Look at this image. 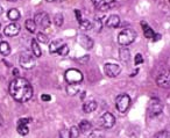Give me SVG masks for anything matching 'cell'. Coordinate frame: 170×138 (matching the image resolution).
Wrapping results in <instances>:
<instances>
[{"label": "cell", "instance_id": "484cf974", "mask_svg": "<svg viewBox=\"0 0 170 138\" xmlns=\"http://www.w3.org/2000/svg\"><path fill=\"white\" fill-rule=\"evenodd\" d=\"M54 22H55V24H56L57 27H62V24H63V22H64L63 15H62L61 13H57V14L55 15V18H54Z\"/></svg>", "mask_w": 170, "mask_h": 138}, {"label": "cell", "instance_id": "6da1fadb", "mask_svg": "<svg viewBox=\"0 0 170 138\" xmlns=\"http://www.w3.org/2000/svg\"><path fill=\"white\" fill-rule=\"evenodd\" d=\"M10 94L18 102L23 103L32 99L33 87L25 78H15L10 84Z\"/></svg>", "mask_w": 170, "mask_h": 138}, {"label": "cell", "instance_id": "30bf717a", "mask_svg": "<svg viewBox=\"0 0 170 138\" xmlns=\"http://www.w3.org/2000/svg\"><path fill=\"white\" fill-rule=\"evenodd\" d=\"M29 122H32V120L31 118H20L19 120V122H18V132L21 135V136H26V135H28V132H29V128H28V123Z\"/></svg>", "mask_w": 170, "mask_h": 138}, {"label": "cell", "instance_id": "2e32d148", "mask_svg": "<svg viewBox=\"0 0 170 138\" xmlns=\"http://www.w3.org/2000/svg\"><path fill=\"white\" fill-rule=\"evenodd\" d=\"M97 109V102L96 101H93V100H91V101H85L84 105H83V110H84L85 113H92V111H95Z\"/></svg>", "mask_w": 170, "mask_h": 138}, {"label": "cell", "instance_id": "d4e9b609", "mask_svg": "<svg viewBox=\"0 0 170 138\" xmlns=\"http://www.w3.org/2000/svg\"><path fill=\"white\" fill-rule=\"evenodd\" d=\"M26 28H27V30L29 32H36V24H35L34 20H32V19L27 20V21H26Z\"/></svg>", "mask_w": 170, "mask_h": 138}, {"label": "cell", "instance_id": "603a6c76", "mask_svg": "<svg viewBox=\"0 0 170 138\" xmlns=\"http://www.w3.org/2000/svg\"><path fill=\"white\" fill-rule=\"evenodd\" d=\"M120 59L122 61V62H128L129 61V58H130V53H129V50L126 49V48H124V49H120Z\"/></svg>", "mask_w": 170, "mask_h": 138}, {"label": "cell", "instance_id": "60d3db41", "mask_svg": "<svg viewBox=\"0 0 170 138\" xmlns=\"http://www.w3.org/2000/svg\"><path fill=\"white\" fill-rule=\"evenodd\" d=\"M45 1H48V2H53V1H56V0H45Z\"/></svg>", "mask_w": 170, "mask_h": 138}, {"label": "cell", "instance_id": "9c48e42d", "mask_svg": "<svg viewBox=\"0 0 170 138\" xmlns=\"http://www.w3.org/2000/svg\"><path fill=\"white\" fill-rule=\"evenodd\" d=\"M100 122H101V125L104 128L111 129L116 124V117L113 116V114H111V113H105L100 118Z\"/></svg>", "mask_w": 170, "mask_h": 138}, {"label": "cell", "instance_id": "f35d334b", "mask_svg": "<svg viewBox=\"0 0 170 138\" xmlns=\"http://www.w3.org/2000/svg\"><path fill=\"white\" fill-rule=\"evenodd\" d=\"M87 59H89V56H85L84 58H81V59H79V61H81V62H86V61H87Z\"/></svg>", "mask_w": 170, "mask_h": 138}, {"label": "cell", "instance_id": "44dd1931", "mask_svg": "<svg viewBox=\"0 0 170 138\" xmlns=\"http://www.w3.org/2000/svg\"><path fill=\"white\" fill-rule=\"evenodd\" d=\"M0 53L2 56H8L11 53V46L7 42H1L0 43Z\"/></svg>", "mask_w": 170, "mask_h": 138}, {"label": "cell", "instance_id": "d6a6232c", "mask_svg": "<svg viewBox=\"0 0 170 138\" xmlns=\"http://www.w3.org/2000/svg\"><path fill=\"white\" fill-rule=\"evenodd\" d=\"M134 63H135V65H140V64L143 63V58H142V55H141V53H136L135 59H134Z\"/></svg>", "mask_w": 170, "mask_h": 138}, {"label": "cell", "instance_id": "7c38bea8", "mask_svg": "<svg viewBox=\"0 0 170 138\" xmlns=\"http://www.w3.org/2000/svg\"><path fill=\"white\" fill-rule=\"evenodd\" d=\"M20 32V26L18 23H10L5 27L4 29V34L8 37H14Z\"/></svg>", "mask_w": 170, "mask_h": 138}, {"label": "cell", "instance_id": "e0dca14e", "mask_svg": "<svg viewBox=\"0 0 170 138\" xmlns=\"http://www.w3.org/2000/svg\"><path fill=\"white\" fill-rule=\"evenodd\" d=\"M78 129H79V131L81 132H90L91 131V129H92V124L90 123V121H87V120H83L81 123H79V125H78Z\"/></svg>", "mask_w": 170, "mask_h": 138}, {"label": "cell", "instance_id": "8992f818", "mask_svg": "<svg viewBox=\"0 0 170 138\" xmlns=\"http://www.w3.org/2000/svg\"><path fill=\"white\" fill-rule=\"evenodd\" d=\"M116 105H117V109L120 113H125L130 105V97L127 94H120L117 97Z\"/></svg>", "mask_w": 170, "mask_h": 138}, {"label": "cell", "instance_id": "b9f144b4", "mask_svg": "<svg viewBox=\"0 0 170 138\" xmlns=\"http://www.w3.org/2000/svg\"><path fill=\"white\" fill-rule=\"evenodd\" d=\"M2 13V7H1V5H0V14Z\"/></svg>", "mask_w": 170, "mask_h": 138}, {"label": "cell", "instance_id": "8fae6325", "mask_svg": "<svg viewBox=\"0 0 170 138\" xmlns=\"http://www.w3.org/2000/svg\"><path fill=\"white\" fill-rule=\"evenodd\" d=\"M92 2L98 10L106 11V10H110L114 5L116 0H92Z\"/></svg>", "mask_w": 170, "mask_h": 138}, {"label": "cell", "instance_id": "7402d4cb", "mask_svg": "<svg viewBox=\"0 0 170 138\" xmlns=\"http://www.w3.org/2000/svg\"><path fill=\"white\" fill-rule=\"evenodd\" d=\"M8 19L12 20V21H16L20 19V12L18 11L16 8H12L8 12Z\"/></svg>", "mask_w": 170, "mask_h": 138}, {"label": "cell", "instance_id": "f1b7e54d", "mask_svg": "<svg viewBox=\"0 0 170 138\" xmlns=\"http://www.w3.org/2000/svg\"><path fill=\"white\" fill-rule=\"evenodd\" d=\"M68 52H69V46H68L66 44H63V45L61 46V49L57 51V53L61 55V56H66Z\"/></svg>", "mask_w": 170, "mask_h": 138}, {"label": "cell", "instance_id": "83f0119b", "mask_svg": "<svg viewBox=\"0 0 170 138\" xmlns=\"http://www.w3.org/2000/svg\"><path fill=\"white\" fill-rule=\"evenodd\" d=\"M145 36L147 37V38H153L154 36H155V32H154V30L150 28V27H146L145 28Z\"/></svg>", "mask_w": 170, "mask_h": 138}, {"label": "cell", "instance_id": "ffe728a7", "mask_svg": "<svg viewBox=\"0 0 170 138\" xmlns=\"http://www.w3.org/2000/svg\"><path fill=\"white\" fill-rule=\"evenodd\" d=\"M32 51L34 57H41V55H42L41 48H40V45H39L36 40H32Z\"/></svg>", "mask_w": 170, "mask_h": 138}, {"label": "cell", "instance_id": "4316f807", "mask_svg": "<svg viewBox=\"0 0 170 138\" xmlns=\"http://www.w3.org/2000/svg\"><path fill=\"white\" fill-rule=\"evenodd\" d=\"M69 130H70V137L71 138H78L79 134H81V131H79V129H78V128L71 127Z\"/></svg>", "mask_w": 170, "mask_h": 138}, {"label": "cell", "instance_id": "cb8c5ba5", "mask_svg": "<svg viewBox=\"0 0 170 138\" xmlns=\"http://www.w3.org/2000/svg\"><path fill=\"white\" fill-rule=\"evenodd\" d=\"M79 28L82 30H90V29H92V23L89 20H82L79 22Z\"/></svg>", "mask_w": 170, "mask_h": 138}, {"label": "cell", "instance_id": "7bdbcfd3", "mask_svg": "<svg viewBox=\"0 0 170 138\" xmlns=\"http://www.w3.org/2000/svg\"><path fill=\"white\" fill-rule=\"evenodd\" d=\"M7 1H18V0H7Z\"/></svg>", "mask_w": 170, "mask_h": 138}, {"label": "cell", "instance_id": "f546056e", "mask_svg": "<svg viewBox=\"0 0 170 138\" xmlns=\"http://www.w3.org/2000/svg\"><path fill=\"white\" fill-rule=\"evenodd\" d=\"M37 41L41 43H47L48 42V36L43 32H37Z\"/></svg>", "mask_w": 170, "mask_h": 138}, {"label": "cell", "instance_id": "ac0fdd59", "mask_svg": "<svg viewBox=\"0 0 170 138\" xmlns=\"http://www.w3.org/2000/svg\"><path fill=\"white\" fill-rule=\"evenodd\" d=\"M64 43L62 40H56V41H54L50 45H49V51L50 53H57V51L61 49V46L63 45Z\"/></svg>", "mask_w": 170, "mask_h": 138}, {"label": "cell", "instance_id": "d6986e66", "mask_svg": "<svg viewBox=\"0 0 170 138\" xmlns=\"http://www.w3.org/2000/svg\"><path fill=\"white\" fill-rule=\"evenodd\" d=\"M79 92V84H69L66 86V93L69 95L74 96Z\"/></svg>", "mask_w": 170, "mask_h": 138}, {"label": "cell", "instance_id": "8d00e7d4", "mask_svg": "<svg viewBox=\"0 0 170 138\" xmlns=\"http://www.w3.org/2000/svg\"><path fill=\"white\" fill-rule=\"evenodd\" d=\"M4 127V118H2V116L0 115V129Z\"/></svg>", "mask_w": 170, "mask_h": 138}, {"label": "cell", "instance_id": "e575fe53", "mask_svg": "<svg viewBox=\"0 0 170 138\" xmlns=\"http://www.w3.org/2000/svg\"><path fill=\"white\" fill-rule=\"evenodd\" d=\"M75 14H76V19H77V21L78 22L82 21V13H81V11L76 10V11H75Z\"/></svg>", "mask_w": 170, "mask_h": 138}, {"label": "cell", "instance_id": "52a82bcc", "mask_svg": "<svg viewBox=\"0 0 170 138\" xmlns=\"http://www.w3.org/2000/svg\"><path fill=\"white\" fill-rule=\"evenodd\" d=\"M20 65H21L23 69H27V70H31L35 66V59H34V56L31 55V53L26 52V53H22L20 56Z\"/></svg>", "mask_w": 170, "mask_h": 138}, {"label": "cell", "instance_id": "4fadbf2b", "mask_svg": "<svg viewBox=\"0 0 170 138\" xmlns=\"http://www.w3.org/2000/svg\"><path fill=\"white\" fill-rule=\"evenodd\" d=\"M156 84L161 87V88H169L170 86V77L168 73H163L160 75L156 79Z\"/></svg>", "mask_w": 170, "mask_h": 138}, {"label": "cell", "instance_id": "ab89813d", "mask_svg": "<svg viewBox=\"0 0 170 138\" xmlns=\"http://www.w3.org/2000/svg\"><path fill=\"white\" fill-rule=\"evenodd\" d=\"M138 72H139V70H136V71H134L132 75H130V77H133V75H138Z\"/></svg>", "mask_w": 170, "mask_h": 138}, {"label": "cell", "instance_id": "5bb4252c", "mask_svg": "<svg viewBox=\"0 0 170 138\" xmlns=\"http://www.w3.org/2000/svg\"><path fill=\"white\" fill-rule=\"evenodd\" d=\"M79 43H81V45H82L84 49H86V50H90V49L93 48V40L90 38V37L86 36V35H81V36H79Z\"/></svg>", "mask_w": 170, "mask_h": 138}, {"label": "cell", "instance_id": "d590c367", "mask_svg": "<svg viewBox=\"0 0 170 138\" xmlns=\"http://www.w3.org/2000/svg\"><path fill=\"white\" fill-rule=\"evenodd\" d=\"M50 99H51V96L48 95V94H42V95H41V100H42V101H44V102L50 101Z\"/></svg>", "mask_w": 170, "mask_h": 138}, {"label": "cell", "instance_id": "5b68a950", "mask_svg": "<svg viewBox=\"0 0 170 138\" xmlns=\"http://www.w3.org/2000/svg\"><path fill=\"white\" fill-rule=\"evenodd\" d=\"M34 22L36 26H40L43 29H47L50 27V18L49 15L45 13V12H40V13H36L35 16H34Z\"/></svg>", "mask_w": 170, "mask_h": 138}, {"label": "cell", "instance_id": "7a4b0ae2", "mask_svg": "<svg viewBox=\"0 0 170 138\" xmlns=\"http://www.w3.org/2000/svg\"><path fill=\"white\" fill-rule=\"evenodd\" d=\"M135 38H136V32H134L133 29H130V28H126V29L121 30V32L119 34L118 43L120 45H122V46H127V45L134 42Z\"/></svg>", "mask_w": 170, "mask_h": 138}, {"label": "cell", "instance_id": "9a60e30c", "mask_svg": "<svg viewBox=\"0 0 170 138\" xmlns=\"http://www.w3.org/2000/svg\"><path fill=\"white\" fill-rule=\"evenodd\" d=\"M120 24V18L118 15H111L106 21V26L110 28H118Z\"/></svg>", "mask_w": 170, "mask_h": 138}, {"label": "cell", "instance_id": "836d02e7", "mask_svg": "<svg viewBox=\"0 0 170 138\" xmlns=\"http://www.w3.org/2000/svg\"><path fill=\"white\" fill-rule=\"evenodd\" d=\"M92 27H96V28H95L96 32H99V30L101 29V21H100V20H96V21H95V24L92 23Z\"/></svg>", "mask_w": 170, "mask_h": 138}, {"label": "cell", "instance_id": "74e56055", "mask_svg": "<svg viewBox=\"0 0 170 138\" xmlns=\"http://www.w3.org/2000/svg\"><path fill=\"white\" fill-rule=\"evenodd\" d=\"M13 75H19V70H18V69H13Z\"/></svg>", "mask_w": 170, "mask_h": 138}, {"label": "cell", "instance_id": "3957f363", "mask_svg": "<svg viewBox=\"0 0 170 138\" xmlns=\"http://www.w3.org/2000/svg\"><path fill=\"white\" fill-rule=\"evenodd\" d=\"M64 78L69 84H81L83 81V73L77 69H70L65 72Z\"/></svg>", "mask_w": 170, "mask_h": 138}, {"label": "cell", "instance_id": "277c9868", "mask_svg": "<svg viewBox=\"0 0 170 138\" xmlns=\"http://www.w3.org/2000/svg\"><path fill=\"white\" fill-rule=\"evenodd\" d=\"M163 111V103L159 99H151L148 105V115L149 117H156Z\"/></svg>", "mask_w": 170, "mask_h": 138}, {"label": "cell", "instance_id": "4dcf8cb0", "mask_svg": "<svg viewBox=\"0 0 170 138\" xmlns=\"http://www.w3.org/2000/svg\"><path fill=\"white\" fill-rule=\"evenodd\" d=\"M60 138H71L70 137V130L69 129H62L60 131Z\"/></svg>", "mask_w": 170, "mask_h": 138}, {"label": "cell", "instance_id": "ba28073f", "mask_svg": "<svg viewBox=\"0 0 170 138\" xmlns=\"http://www.w3.org/2000/svg\"><path fill=\"white\" fill-rule=\"evenodd\" d=\"M105 70V73L106 75L111 77V78H114V77H118L121 72V67L118 65V64L114 63H107L104 67Z\"/></svg>", "mask_w": 170, "mask_h": 138}, {"label": "cell", "instance_id": "1f68e13d", "mask_svg": "<svg viewBox=\"0 0 170 138\" xmlns=\"http://www.w3.org/2000/svg\"><path fill=\"white\" fill-rule=\"evenodd\" d=\"M154 138H170L169 131H160L155 135Z\"/></svg>", "mask_w": 170, "mask_h": 138}]
</instances>
